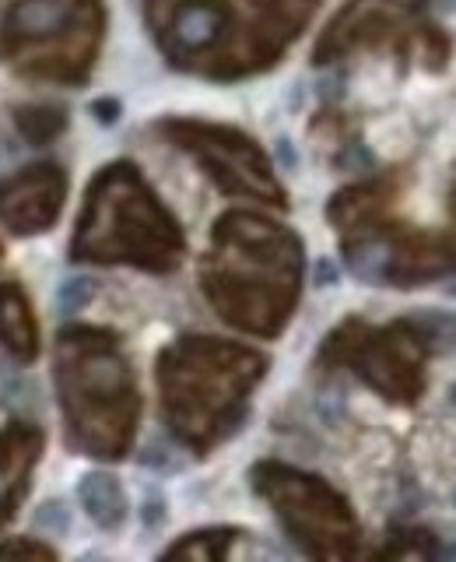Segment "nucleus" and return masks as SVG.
I'll return each instance as SVG.
<instances>
[{
    "instance_id": "nucleus-1",
    "label": "nucleus",
    "mask_w": 456,
    "mask_h": 562,
    "mask_svg": "<svg viewBox=\"0 0 456 562\" xmlns=\"http://www.w3.org/2000/svg\"><path fill=\"white\" fill-rule=\"evenodd\" d=\"M306 278L299 232L257 211H225L200 260V289L225 324L253 338H278Z\"/></svg>"
},
{
    "instance_id": "nucleus-2",
    "label": "nucleus",
    "mask_w": 456,
    "mask_h": 562,
    "mask_svg": "<svg viewBox=\"0 0 456 562\" xmlns=\"http://www.w3.org/2000/svg\"><path fill=\"white\" fill-rule=\"evenodd\" d=\"M271 359L239 341L183 334L158 355V394L169 433L193 454H207L243 429L250 394Z\"/></svg>"
},
{
    "instance_id": "nucleus-3",
    "label": "nucleus",
    "mask_w": 456,
    "mask_h": 562,
    "mask_svg": "<svg viewBox=\"0 0 456 562\" xmlns=\"http://www.w3.org/2000/svg\"><path fill=\"white\" fill-rule=\"evenodd\" d=\"M53 380L67 443L95 461H123L141 418V390L116 334L81 324L64 327L53 348Z\"/></svg>"
},
{
    "instance_id": "nucleus-4",
    "label": "nucleus",
    "mask_w": 456,
    "mask_h": 562,
    "mask_svg": "<svg viewBox=\"0 0 456 562\" xmlns=\"http://www.w3.org/2000/svg\"><path fill=\"white\" fill-rule=\"evenodd\" d=\"M67 253L78 264H130L165 274L183 264L186 236L134 162H109L88 183Z\"/></svg>"
},
{
    "instance_id": "nucleus-5",
    "label": "nucleus",
    "mask_w": 456,
    "mask_h": 562,
    "mask_svg": "<svg viewBox=\"0 0 456 562\" xmlns=\"http://www.w3.org/2000/svg\"><path fill=\"white\" fill-rule=\"evenodd\" d=\"M428 359H432V345L414 313L383 327L348 317L320 345V366H348L358 380H365L379 397L393 404H414L425 394Z\"/></svg>"
},
{
    "instance_id": "nucleus-6",
    "label": "nucleus",
    "mask_w": 456,
    "mask_h": 562,
    "mask_svg": "<svg viewBox=\"0 0 456 562\" xmlns=\"http://www.w3.org/2000/svg\"><path fill=\"white\" fill-rule=\"evenodd\" d=\"M250 482L302 552H309L313 559L358 555L362 527H358L355 510L320 475H309V471L281 461H260L253 464Z\"/></svg>"
},
{
    "instance_id": "nucleus-7",
    "label": "nucleus",
    "mask_w": 456,
    "mask_h": 562,
    "mask_svg": "<svg viewBox=\"0 0 456 562\" xmlns=\"http://www.w3.org/2000/svg\"><path fill=\"white\" fill-rule=\"evenodd\" d=\"M158 134L169 137L179 152L190 155L225 197L288 208V194L274 176L271 159L246 130L176 116V120L158 123Z\"/></svg>"
},
{
    "instance_id": "nucleus-8",
    "label": "nucleus",
    "mask_w": 456,
    "mask_h": 562,
    "mask_svg": "<svg viewBox=\"0 0 456 562\" xmlns=\"http://www.w3.org/2000/svg\"><path fill=\"white\" fill-rule=\"evenodd\" d=\"M344 264L358 281L386 289H421L456 271V243L446 232H421L386 218L372 232L341 239Z\"/></svg>"
},
{
    "instance_id": "nucleus-9",
    "label": "nucleus",
    "mask_w": 456,
    "mask_h": 562,
    "mask_svg": "<svg viewBox=\"0 0 456 562\" xmlns=\"http://www.w3.org/2000/svg\"><path fill=\"white\" fill-rule=\"evenodd\" d=\"M67 201V173L57 162H36L0 180V225L15 236H36L57 225Z\"/></svg>"
},
{
    "instance_id": "nucleus-10",
    "label": "nucleus",
    "mask_w": 456,
    "mask_h": 562,
    "mask_svg": "<svg viewBox=\"0 0 456 562\" xmlns=\"http://www.w3.org/2000/svg\"><path fill=\"white\" fill-rule=\"evenodd\" d=\"M397 190L400 187L393 176H376V180L337 190L327 204V222L334 225L341 239L365 236V232H372L376 225H383L390 218Z\"/></svg>"
},
{
    "instance_id": "nucleus-11",
    "label": "nucleus",
    "mask_w": 456,
    "mask_h": 562,
    "mask_svg": "<svg viewBox=\"0 0 456 562\" xmlns=\"http://www.w3.org/2000/svg\"><path fill=\"white\" fill-rule=\"evenodd\" d=\"M43 454V433L29 422H11L0 429V527L15 517L29 492V478Z\"/></svg>"
},
{
    "instance_id": "nucleus-12",
    "label": "nucleus",
    "mask_w": 456,
    "mask_h": 562,
    "mask_svg": "<svg viewBox=\"0 0 456 562\" xmlns=\"http://www.w3.org/2000/svg\"><path fill=\"white\" fill-rule=\"evenodd\" d=\"M0 345L18 362L39 359V324L29 296L15 281H0Z\"/></svg>"
},
{
    "instance_id": "nucleus-13",
    "label": "nucleus",
    "mask_w": 456,
    "mask_h": 562,
    "mask_svg": "<svg viewBox=\"0 0 456 562\" xmlns=\"http://www.w3.org/2000/svg\"><path fill=\"white\" fill-rule=\"evenodd\" d=\"M78 503L99 531H120L127 524V513H130L127 492H123L120 478L109 475V471H88L81 478Z\"/></svg>"
},
{
    "instance_id": "nucleus-14",
    "label": "nucleus",
    "mask_w": 456,
    "mask_h": 562,
    "mask_svg": "<svg viewBox=\"0 0 456 562\" xmlns=\"http://www.w3.org/2000/svg\"><path fill=\"white\" fill-rule=\"evenodd\" d=\"M243 531L236 527H207V531H193L186 538H179L176 545H169L162 552V559H197V562H211V559H225L228 545L239 538Z\"/></svg>"
},
{
    "instance_id": "nucleus-15",
    "label": "nucleus",
    "mask_w": 456,
    "mask_h": 562,
    "mask_svg": "<svg viewBox=\"0 0 456 562\" xmlns=\"http://www.w3.org/2000/svg\"><path fill=\"white\" fill-rule=\"evenodd\" d=\"M18 130L32 145H50L67 130V113L60 106H22L15 113Z\"/></svg>"
},
{
    "instance_id": "nucleus-16",
    "label": "nucleus",
    "mask_w": 456,
    "mask_h": 562,
    "mask_svg": "<svg viewBox=\"0 0 456 562\" xmlns=\"http://www.w3.org/2000/svg\"><path fill=\"white\" fill-rule=\"evenodd\" d=\"M379 559H439L442 548L435 534L421 531V527H404L386 538V548H379Z\"/></svg>"
},
{
    "instance_id": "nucleus-17",
    "label": "nucleus",
    "mask_w": 456,
    "mask_h": 562,
    "mask_svg": "<svg viewBox=\"0 0 456 562\" xmlns=\"http://www.w3.org/2000/svg\"><path fill=\"white\" fill-rule=\"evenodd\" d=\"M92 299H95V281H88V278L64 281V285H60V292H57L60 313H81L88 303H92Z\"/></svg>"
},
{
    "instance_id": "nucleus-18",
    "label": "nucleus",
    "mask_w": 456,
    "mask_h": 562,
    "mask_svg": "<svg viewBox=\"0 0 456 562\" xmlns=\"http://www.w3.org/2000/svg\"><path fill=\"white\" fill-rule=\"evenodd\" d=\"M0 559H57V548L32 538H8L0 541Z\"/></svg>"
},
{
    "instance_id": "nucleus-19",
    "label": "nucleus",
    "mask_w": 456,
    "mask_h": 562,
    "mask_svg": "<svg viewBox=\"0 0 456 562\" xmlns=\"http://www.w3.org/2000/svg\"><path fill=\"white\" fill-rule=\"evenodd\" d=\"M92 113H95V120H99L102 127H113V123L120 120V99H99V102H92Z\"/></svg>"
},
{
    "instance_id": "nucleus-20",
    "label": "nucleus",
    "mask_w": 456,
    "mask_h": 562,
    "mask_svg": "<svg viewBox=\"0 0 456 562\" xmlns=\"http://www.w3.org/2000/svg\"><path fill=\"white\" fill-rule=\"evenodd\" d=\"M39 524H43V527H57V531H64V527H67L64 503H57V499H53V503H46L43 510H39Z\"/></svg>"
},
{
    "instance_id": "nucleus-21",
    "label": "nucleus",
    "mask_w": 456,
    "mask_h": 562,
    "mask_svg": "<svg viewBox=\"0 0 456 562\" xmlns=\"http://www.w3.org/2000/svg\"><path fill=\"white\" fill-rule=\"evenodd\" d=\"M162 520H165V499L155 492V496H148V503H144V524L155 527V524H162Z\"/></svg>"
},
{
    "instance_id": "nucleus-22",
    "label": "nucleus",
    "mask_w": 456,
    "mask_h": 562,
    "mask_svg": "<svg viewBox=\"0 0 456 562\" xmlns=\"http://www.w3.org/2000/svg\"><path fill=\"white\" fill-rule=\"evenodd\" d=\"M446 208H449V236H453V243H456V166H453V176H449V201H446Z\"/></svg>"
},
{
    "instance_id": "nucleus-23",
    "label": "nucleus",
    "mask_w": 456,
    "mask_h": 562,
    "mask_svg": "<svg viewBox=\"0 0 456 562\" xmlns=\"http://www.w3.org/2000/svg\"><path fill=\"white\" fill-rule=\"evenodd\" d=\"M320 281H327V285H334V281H337V271L330 267V260H323V264H320Z\"/></svg>"
},
{
    "instance_id": "nucleus-24",
    "label": "nucleus",
    "mask_w": 456,
    "mask_h": 562,
    "mask_svg": "<svg viewBox=\"0 0 456 562\" xmlns=\"http://www.w3.org/2000/svg\"><path fill=\"white\" fill-rule=\"evenodd\" d=\"M449 397H453V404H456V387H453V394H449Z\"/></svg>"
},
{
    "instance_id": "nucleus-25",
    "label": "nucleus",
    "mask_w": 456,
    "mask_h": 562,
    "mask_svg": "<svg viewBox=\"0 0 456 562\" xmlns=\"http://www.w3.org/2000/svg\"><path fill=\"white\" fill-rule=\"evenodd\" d=\"M0 257H4V250H0Z\"/></svg>"
}]
</instances>
